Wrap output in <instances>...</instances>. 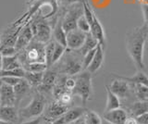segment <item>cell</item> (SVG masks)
<instances>
[{
	"instance_id": "277c9868",
	"label": "cell",
	"mask_w": 148,
	"mask_h": 124,
	"mask_svg": "<svg viewBox=\"0 0 148 124\" xmlns=\"http://www.w3.org/2000/svg\"><path fill=\"white\" fill-rule=\"evenodd\" d=\"M34 39L43 44L48 43L53 35V26L44 16L36 15L30 21Z\"/></svg>"
},
{
	"instance_id": "7bdbcfd3",
	"label": "cell",
	"mask_w": 148,
	"mask_h": 124,
	"mask_svg": "<svg viewBox=\"0 0 148 124\" xmlns=\"http://www.w3.org/2000/svg\"><path fill=\"white\" fill-rule=\"evenodd\" d=\"M124 124H138V121L135 117H128L126 119V121H125V123Z\"/></svg>"
},
{
	"instance_id": "8d00e7d4",
	"label": "cell",
	"mask_w": 148,
	"mask_h": 124,
	"mask_svg": "<svg viewBox=\"0 0 148 124\" xmlns=\"http://www.w3.org/2000/svg\"><path fill=\"white\" fill-rule=\"evenodd\" d=\"M2 80V82L4 84H7L10 86H15L16 84H18V82L21 81L22 78H18V77H14V76H6V77H2L0 78Z\"/></svg>"
},
{
	"instance_id": "3957f363",
	"label": "cell",
	"mask_w": 148,
	"mask_h": 124,
	"mask_svg": "<svg viewBox=\"0 0 148 124\" xmlns=\"http://www.w3.org/2000/svg\"><path fill=\"white\" fill-rule=\"evenodd\" d=\"M45 106L46 99L45 95L40 93L39 91L34 92L29 104L25 107L18 108L20 119H21L22 121H25L42 116L45 110Z\"/></svg>"
},
{
	"instance_id": "5bb4252c",
	"label": "cell",
	"mask_w": 148,
	"mask_h": 124,
	"mask_svg": "<svg viewBox=\"0 0 148 124\" xmlns=\"http://www.w3.org/2000/svg\"><path fill=\"white\" fill-rule=\"evenodd\" d=\"M0 119L7 124H18L20 115L18 108L16 106L0 107Z\"/></svg>"
},
{
	"instance_id": "484cf974",
	"label": "cell",
	"mask_w": 148,
	"mask_h": 124,
	"mask_svg": "<svg viewBox=\"0 0 148 124\" xmlns=\"http://www.w3.org/2000/svg\"><path fill=\"white\" fill-rule=\"evenodd\" d=\"M130 114L132 117H139L141 115L148 112V102L146 101H137L134 102L131 107L129 108Z\"/></svg>"
},
{
	"instance_id": "5b68a950",
	"label": "cell",
	"mask_w": 148,
	"mask_h": 124,
	"mask_svg": "<svg viewBox=\"0 0 148 124\" xmlns=\"http://www.w3.org/2000/svg\"><path fill=\"white\" fill-rule=\"evenodd\" d=\"M74 77L76 80V84L72 90V94L73 95L81 97L82 104H86L92 98V95L91 73L88 71H82Z\"/></svg>"
},
{
	"instance_id": "d590c367",
	"label": "cell",
	"mask_w": 148,
	"mask_h": 124,
	"mask_svg": "<svg viewBox=\"0 0 148 124\" xmlns=\"http://www.w3.org/2000/svg\"><path fill=\"white\" fill-rule=\"evenodd\" d=\"M97 48V47H96ZM96 48L91 50V51L87 52L84 56H83V58H82V66H83V70H86V69L89 67V65L91 64L92 60L94 59V57L95 55V52H96Z\"/></svg>"
},
{
	"instance_id": "9a60e30c",
	"label": "cell",
	"mask_w": 148,
	"mask_h": 124,
	"mask_svg": "<svg viewBox=\"0 0 148 124\" xmlns=\"http://www.w3.org/2000/svg\"><path fill=\"white\" fill-rule=\"evenodd\" d=\"M0 104H1V107H6V106H16L17 107L13 86L3 82V85L0 89Z\"/></svg>"
},
{
	"instance_id": "ab89813d",
	"label": "cell",
	"mask_w": 148,
	"mask_h": 124,
	"mask_svg": "<svg viewBox=\"0 0 148 124\" xmlns=\"http://www.w3.org/2000/svg\"><path fill=\"white\" fill-rule=\"evenodd\" d=\"M43 119H44V116H40V117H37L35 119H29V121H22L21 123H18V124H41Z\"/></svg>"
},
{
	"instance_id": "7a4b0ae2",
	"label": "cell",
	"mask_w": 148,
	"mask_h": 124,
	"mask_svg": "<svg viewBox=\"0 0 148 124\" xmlns=\"http://www.w3.org/2000/svg\"><path fill=\"white\" fill-rule=\"evenodd\" d=\"M18 57L23 69L32 63H46L45 44L34 39L25 49L18 53Z\"/></svg>"
},
{
	"instance_id": "74e56055",
	"label": "cell",
	"mask_w": 148,
	"mask_h": 124,
	"mask_svg": "<svg viewBox=\"0 0 148 124\" xmlns=\"http://www.w3.org/2000/svg\"><path fill=\"white\" fill-rule=\"evenodd\" d=\"M86 0H58V2L59 5H61L62 8H69L72 5H75V4L81 3L82 4Z\"/></svg>"
},
{
	"instance_id": "ee69618b",
	"label": "cell",
	"mask_w": 148,
	"mask_h": 124,
	"mask_svg": "<svg viewBox=\"0 0 148 124\" xmlns=\"http://www.w3.org/2000/svg\"><path fill=\"white\" fill-rule=\"evenodd\" d=\"M52 124H64L63 118L61 117V118H59V119H55Z\"/></svg>"
},
{
	"instance_id": "ffe728a7",
	"label": "cell",
	"mask_w": 148,
	"mask_h": 124,
	"mask_svg": "<svg viewBox=\"0 0 148 124\" xmlns=\"http://www.w3.org/2000/svg\"><path fill=\"white\" fill-rule=\"evenodd\" d=\"M53 38L57 43L67 47V33L62 26V16L58 18L53 27Z\"/></svg>"
},
{
	"instance_id": "4316f807",
	"label": "cell",
	"mask_w": 148,
	"mask_h": 124,
	"mask_svg": "<svg viewBox=\"0 0 148 124\" xmlns=\"http://www.w3.org/2000/svg\"><path fill=\"white\" fill-rule=\"evenodd\" d=\"M44 72H32V71H27L25 73L24 79L27 80V82L31 84V86L34 88H37L43 81Z\"/></svg>"
},
{
	"instance_id": "f6af8a7d",
	"label": "cell",
	"mask_w": 148,
	"mask_h": 124,
	"mask_svg": "<svg viewBox=\"0 0 148 124\" xmlns=\"http://www.w3.org/2000/svg\"><path fill=\"white\" fill-rule=\"evenodd\" d=\"M52 123H53V121H49V119H46L45 117H44L43 121H42V122H41V124H52Z\"/></svg>"
},
{
	"instance_id": "f546056e",
	"label": "cell",
	"mask_w": 148,
	"mask_h": 124,
	"mask_svg": "<svg viewBox=\"0 0 148 124\" xmlns=\"http://www.w3.org/2000/svg\"><path fill=\"white\" fill-rule=\"evenodd\" d=\"M56 41L50 40L48 43L45 44V62L48 68L52 67V58L54 55Z\"/></svg>"
},
{
	"instance_id": "6da1fadb",
	"label": "cell",
	"mask_w": 148,
	"mask_h": 124,
	"mask_svg": "<svg viewBox=\"0 0 148 124\" xmlns=\"http://www.w3.org/2000/svg\"><path fill=\"white\" fill-rule=\"evenodd\" d=\"M148 38V26L143 23L127 32L125 37L126 49L130 58L139 71L145 69L143 64V50Z\"/></svg>"
},
{
	"instance_id": "cb8c5ba5",
	"label": "cell",
	"mask_w": 148,
	"mask_h": 124,
	"mask_svg": "<svg viewBox=\"0 0 148 124\" xmlns=\"http://www.w3.org/2000/svg\"><path fill=\"white\" fill-rule=\"evenodd\" d=\"M98 45H99L98 41L91 34V33H88L86 34V39L84 41V43H83V45L80 50H78V52L80 55H82V56H84L87 52L96 48L98 47Z\"/></svg>"
},
{
	"instance_id": "f1b7e54d",
	"label": "cell",
	"mask_w": 148,
	"mask_h": 124,
	"mask_svg": "<svg viewBox=\"0 0 148 124\" xmlns=\"http://www.w3.org/2000/svg\"><path fill=\"white\" fill-rule=\"evenodd\" d=\"M133 91L136 98L139 101L148 102V85L145 84H132Z\"/></svg>"
},
{
	"instance_id": "7c38bea8",
	"label": "cell",
	"mask_w": 148,
	"mask_h": 124,
	"mask_svg": "<svg viewBox=\"0 0 148 124\" xmlns=\"http://www.w3.org/2000/svg\"><path fill=\"white\" fill-rule=\"evenodd\" d=\"M86 39V34L78 28L67 33V48L69 50H80Z\"/></svg>"
},
{
	"instance_id": "e0dca14e",
	"label": "cell",
	"mask_w": 148,
	"mask_h": 124,
	"mask_svg": "<svg viewBox=\"0 0 148 124\" xmlns=\"http://www.w3.org/2000/svg\"><path fill=\"white\" fill-rule=\"evenodd\" d=\"M91 34L98 41L99 45H101L104 48L106 47V34L104 31V27L102 25L100 20L95 15L92 22L91 23Z\"/></svg>"
},
{
	"instance_id": "c3c4849f",
	"label": "cell",
	"mask_w": 148,
	"mask_h": 124,
	"mask_svg": "<svg viewBox=\"0 0 148 124\" xmlns=\"http://www.w3.org/2000/svg\"><path fill=\"white\" fill-rule=\"evenodd\" d=\"M2 85H3V82H2V80H1V79H0V89H1Z\"/></svg>"
},
{
	"instance_id": "681fc988",
	"label": "cell",
	"mask_w": 148,
	"mask_h": 124,
	"mask_svg": "<svg viewBox=\"0 0 148 124\" xmlns=\"http://www.w3.org/2000/svg\"><path fill=\"white\" fill-rule=\"evenodd\" d=\"M0 124H7L6 122H4V121H2L1 119H0Z\"/></svg>"
},
{
	"instance_id": "4dcf8cb0",
	"label": "cell",
	"mask_w": 148,
	"mask_h": 124,
	"mask_svg": "<svg viewBox=\"0 0 148 124\" xmlns=\"http://www.w3.org/2000/svg\"><path fill=\"white\" fill-rule=\"evenodd\" d=\"M66 47L60 45L58 43L56 42V45H55V50H54V55H53V58H52V66L56 65L58 62L60 61V59L63 57V55L66 51Z\"/></svg>"
},
{
	"instance_id": "2e32d148",
	"label": "cell",
	"mask_w": 148,
	"mask_h": 124,
	"mask_svg": "<svg viewBox=\"0 0 148 124\" xmlns=\"http://www.w3.org/2000/svg\"><path fill=\"white\" fill-rule=\"evenodd\" d=\"M127 118V112L120 108L109 110L103 114V119L109 124H124Z\"/></svg>"
},
{
	"instance_id": "52a82bcc",
	"label": "cell",
	"mask_w": 148,
	"mask_h": 124,
	"mask_svg": "<svg viewBox=\"0 0 148 124\" xmlns=\"http://www.w3.org/2000/svg\"><path fill=\"white\" fill-rule=\"evenodd\" d=\"M82 71V60L72 54H69L64 58L61 62V68L59 69V72L67 76H75Z\"/></svg>"
},
{
	"instance_id": "60d3db41",
	"label": "cell",
	"mask_w": 148,
	"mask_h": 124,
	"mask_svg": "<svg viewBox=\"0 0 148 124\" xmlns=\"http://www.w3.org/2000/svg\"><path fill=\"white\" fill-rule=\"evenodd\" d=\"M142 10L143 14V20H145V23L148 26V4L143 3L142 5Z\"/></svg>"
},
{
	"instance_id": "d6a6232c",
	"label": "cell",
	"mask_w": 148,
	"mask_h": 124,
	"mask_svg": "<svg viewBox=\"0 0 148 124\" xmlns=\"http://www.w3.org/2000/svg\"><path fill=\"white\" fill-rule=\"evenodd\" d=\"M48 69L46 63H32L24 68V70L27 71L32 72H45Z\"/></svg>"
},
{
	"instance_id": "30bf717a",
	"label": "cell",
	"mask_w": 148,
	"mask_h": 124,
	"mask_svg": "<svg viewBox=\"0 0 148 124\" xmlns=\"http://www.w3.org/2000/svg\"><path fill=\"white\" fill-rule=\"evenodd\" d=\"M32 40H34V33H32L30 22L28 21L27 23L23 25L21 33L18 36L17 42L15 44V48H16L17 53L22 51L23 49H25L28 47V45H29Z\"/></svg>"
},
{
	"instance_id": "e575fe53",
	"label": "cell",
	"mask_w": 148,
	"mask_h": 124,
	"mask_svg": "<svg viewBox=\"0 0 148 124\" xmlns=\"http://www.w3.org/2000/svg\"><path fill=\"white\" fill-rule=\"evenodd\" d=\"M73 94L71 91H66L59 96L58 99H55V100H58V102H60L61 104L65 105V106H68L71 105L72 102V99H73Z\"/></svg>"
},
{
	"instance_id": "4fadbf2b",
	"label": "cell",
	"mask_w": 148,
	"mask_h": 124,
	"mask_svg": "<svg viewBox=\"0 0 148 124\" xmlns=\"http://www.w3.org/2000/svg\"><path fill=\"white\" fill-rule=\"evenodd\" d=\"M116 79L111 82L110 85L108 86L109 89L113 92V93L119 96V99L121 98H127L130 95V92H131V85L128 82L124 81L123 79L115 76Z\"/></svg>"
},
{
	"instance_id": "b9f144b4",
	"label": "cell",
	"mask_w": 148,
	"mask_h": 124,
	"mask_svg": "<svg viewBox=\"0 0 148 124\" xmlns=\"http://www.w3.org/2000/svg\"><path fill=\"white\" fill-rule=\"evenodd\" d=\"M138 124H148V112L141 115V116L136 117Z\"/></svg>"
},
{
	"instance_id": "7402d4cb",
	"label": "cell",
	"mask_w": 148,
	"mask_h": 124,
	"mask_svg": "<svg viewBox=\"0 0 148 124\" xmlns=\"http://www.w3.org/2000/svg\"><path fill=\"white\" fill-rule=\"evenodd\" d=\"M106 103L105 112L109 111V110L119 108L120 99L119 96L116 95L113 92L109 89L108 85H106Z\"/></svg>"
},
{
	"instance_id": "603a6c76",
	"label": "cell",
	"mask_w": 148,
	"mask_h": 124,
	"mask_svg": "<svg viewBox=\"0 0 148 124\" xmlns=\"http://www.w3.org/2000/svg\"><path fill=\"white\" fill-rule=\"evenodd\" d=\"M113 76H117L120 79H123L124 81L128 82L129 84H145L148 85V77L141 71H138L132 77H124V76H120L118 74H115L112 73Z\"/></svg>"
},
{
	"instance_id": "83f0119b",
	"label": "cell",
	"mask_w": 148,
	"mask_h": 124,
	"mask_svg": "<svg viewBox=\"0 0 148 124\" xmlns=\"http://www.w3.org/2000/svg\"><path fill=\"white\" fill-rule=\"evenodd\" d=\"M82 119L83 124H102V118L94 110L87 109Z\"/></svg>"
},
{
	"instance_id": "9c48e42d",
	"label": "cell",
	"mask_w": 148,
	"mask_h": 124,
	"mask_svg": "<svg viewBox=\"0 0 148 124\" xmlns=\"http://www.w3.org/2000/svg\"><path fill=\"white\" fill-rule=\"evenodd\" d=\"M58 72L55 70H51V69H47L45 72H44V76H43V81H42V84L37 87V91H39L42 94H47L50 92L53 91V88L57 82L58 80Z\"/></svg>"
},
{
	"instance_id": "7dc6e473",
	"label": "cell",
	"mask_w": 148,
	"mask_h": 124,
	"mask_svg": "<svg viewBox=\"0 0 148 124\" xmlns=\"http://www.w3.org/2000/svg\"><path fill=\"white\" fill-rule=\"evenodd\" d=\"M68 124H83V121H82V119H79L77 121H74V122H71V123H68Z\"/></svg>"
},
{
	"instance_id": "d4e9b609",
	"label": "cell",
	"mask_w": 148,
	"mask_h": 124,
	"mask_svg": "<svg viewBox=\"0 0 148 124\" xmlns=\"http://www.w3.org/2000/svg\"><path fill=\"white\" fill-rule=\"evenodd\" d=\"M22 65L18 59V54L14 55V56H9V57H3V61H2V70L3 71H9V70H14V69L21 68Z\"/></svg>"
},
{
	"instance_id": "f35d334b",
	"label": "cell",
	"mask_w": 148,
	"mask_h": 124,
	"mask_svg": "<svg viewBox=\"0 0 148 124\" xmlns=\"http://www.w3.org/2000/svg\"><path fill=\"white\" fill-rule=\"evenodd\" d=\"M1 52L3 57H9V56H14V55L18 54L16 51L15 47H1Z\"/></svg>"
},
{
	"instance_id": "836d02e7",
	"label": "cell",
	"mask_w": 148,
	"mask_h": 124,
	"mask_svg": "<svg viewBox=\"0 0 148 124\" xmlns=\"http://www.w3.org/2000/svg\"><path fill=\"white\" fill-rule=\"evenodd\" d=\"M77 28L79 30H81L82 32H83V33H85V34L90 33V31H91V24L89 23V21L86 20V18L84 17V15L81 16L80 19L78 20Z\"/></svg>"
},
{
	"instance_id": "44dd1931",
	"label": "cell",
	"mask_w": 148,
	"mask_h": 124,
	"mask_svg": "<svg viewBox=\"0 0 148 124\" xmlns=\"http://www.w3.org/2000/svg\"><path fill=\"white\" fill-rule=\"evenodd\" d=\"M86 110L87 109L83 107H75V108H69L68 111L62 116L64 124L71 123L81 119L83 117Z\"/></svg>"
},
{
	"instance_id": "ba28073f",
	"label": "cell",
	"mask_w": 148,
	"mask_h": 124,
	"mask_svg": "<svg viewBox=\"0 0 148 124\" xmlns=\"http://www.w3.org/2000/svg\"><path fill=\"white\" fill-rule=\"evenodd\" d=\"M23 25H17L15 22L9 24L0 34V47H15L18 36L20 34Z\"/></svg>"
},
{
	"instance_id": "bcb514c9",
	"label": "cell",
	"mask_w": 148,
	"mask_h": 124,
	"mask_svg": "<svg viewBox=\"0 0 148 124\" xmlns=\"http://www.w3.org/2000/svg\"><path fill=\"white\" fill-rule=\"evenodd\" d=\"M2 61H3V55L1 52V47H0V71H2Z\"/></svg>"
},
{
	"instance_id": "ac0fdd59",
	"label": "cell",
	"mask_w": 148,
	"mask_h": 124,
	"mask_svg": "<svg viewBox=\"0 0 148 124\" xmlns=\"http://www.w3.org/2000/svg\"><path fill=\"white\" fill-rule=\"evenodd\" d=\"M13 88H14V93H15V96H16L17 107H18V105H20L21 101L30 94L32 87L31 86L29 82H27V80H25L24 78H22L21 81L18 82V84L14 86Z\"/></svg>"
},
{
	"instance_id": "d6986e66",
	"label": "cell",
	"mask_w": 148,
	"mask_h": 124,
	"mask_svg": "<svg viewBox=\"0 0 148 124\" xmlns=\"http://www.w3.org/2000/svg\"><path fill=\"white\" fill-rule=\"evenodd\" d=\"M105 48L102 47L101 45H98V47L96 48V52L94 57V59L92 60L91 64L86 69V71H89L91 74L92 73H95L96 71H98L102 65H103L104 60H105Z\"/></svg>"
},
{
	"instance_id": "f907efd6",
	"label": "cell",
	"mask_w": 148,
	"mask_h": 124,
	"mask_svg": "<svg viewBox=\"0 0 148 124\" xmlns=\"http://www.w3.org/2000/svg\"><path fill=\"white\" fill-rule=\"evenodd\" d=\"M0 107H1V104H0Z\"/></svg>"
},
{
	"instance_id": "8992f818",
	"label": "cell",
	"mask_w": 148,
	"mask_h": 124,
	"mask_svg": "<svg viewBox=\"0 0 148 124\" xmlns=\"http://www.w3.org/2000/svg\"><path fill=\"white\" fill-rule=\"evenodd\" d=\"M83 15V6L79 3L68 8L62 16V26L66 33L77 29V22L80 17Z\"/></svg>"
},
{
	"instance_id": "1f68e13d",
	"label": "cell",
	"mask_w": 148,
	"mask_h": 124,
	"mask_svg": "<svg viewBox=\"0 0 148 124\" xmlns=\"http://www.w3.org/2000/svg\"><path fill=\"white\" fill-rule=\"evenodd\" d=\"M26 71L21 68L14 69V70H9V71H0V78L6 77V76H14V77H18V78H24Z\"/></svg>"
},
{
	"instance_id": "8fae6325",
	"label": "cell",
	"mask_w": 148,
	"mask_h": 124,
	"mask_svg": "<svg viewBox=\"0 0 148 124\" xmlns=\"http://www.w3.org/2000/svg\"><path fill=\"white\" fill-rule=\"evenodd\" d=\"M68 109H69L68 106L61 104L60 102H58V100H54L46 107L44 117L46 119L54 121L55 119L61 118L63 115L68 111Z\"/></svg>"
}]
</instances>
